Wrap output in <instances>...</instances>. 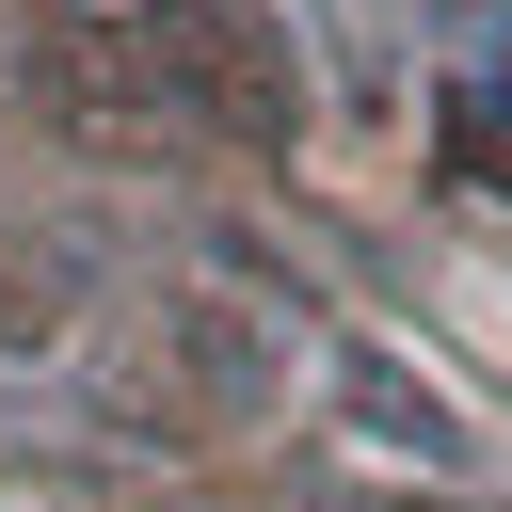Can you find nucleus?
Returning <instances> with one entry per match:
<instances>
[{
  "label": "nucleus",
  "instance_id": "nucleus-2",
  "mask_svg": "<svg viewBox=\"0 0 512 512\" xmlns=\"http://www.w3.org/2000/svg\"><path fill=\"white\" fill-rule=\"evenodd\" d=\"M448 144H464L480 192H512V96H448Z\"/></svg>",
  "mask_w": 512,
  "mask_h": 512
},
{
  "label": "nucleus",
  "instance_id": "nucleus-1",
  "mask_svg": "<svg viewBox=\"0 0 512 512\" xmlns=\"http://www.w3.org/2000/svg\"><path fill=\"white\" fill-rule=\"evenodd\" d=\"M336 384H352V416H368L400 464H448V480H480V432H464V400H448V384H416V368H400V352H368V336L336 352Z\"/></svg>",
  "mask_w": 512,
  "mask_h": 512
}]
</instances>
